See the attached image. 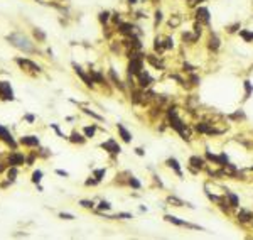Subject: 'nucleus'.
Here are the masks:
<instances>
[{
    "label": "nucleus",
    "instance_id": "nucleus-13",
    "mask_svg": "<svg viewBox=\"0 0 253 240\" xmlns=\"http://www.w3.org/2000/svg\"><path fill=\"white\" fill-rule=\"evenodd\" d=\"M206 157H208L209 161H213V162L219 164V166H224V164L228 162L226 154H221V156H214V154H211V152H206Z\"/></svg>",
    "mask_w": 253,
    "mask_h": 240
},
{
    "label": "nucleus",
    "instance_id": "nucleus-22",
    "mask_svg": "<svg viewBox=\"0 0 253 240\" xmlns=\"http://www.w3.org/2000/svg\"><path fill=\"white\" fill-rule=\"evenodd\" d=\"M69 140H71V142H74V144H83V142L86 140V139H84L81 134H78V132H73V134H71V137H69Z\"/></svg>",
    "mask_w": 253,
    "mask_h": 240
},
{
    "label": "nucleus",
    "instance_id": "nucleus-46",
    "mask_svg": "<svg viewBox=\"0 0 253 240\" xmlns=\"http://www.w3.org/2000/svg\"><path fill=\"white\" fill-rule=\"evenodd\" d=\"M243 112H236V113H233V115H230V118H243Z\"/></svg>",
    "mask_w": 253,
    "mask_h": 240
},
{
    "label": "nucleus",
    "instance_id": "nucleus-4",
    "mask_svg": "<svg viewBox=\"0 0 253 240\" xmlns=\"http://www.w3.org/2000/svg\"><path fill=\"white\" fill-rule=\"evenodd\" d=\"M144 69V59L142 58H132L128 63V73L130 75H138Z\"/></svg>",
    "mask_w": 253,
    "mask_h": 240
},
{
    "label": "nucleus",
    "instance_id": "nucleus-41",
    "mask_svg": "<svg viewBox=\"0 0 253 240\" xmlns=\"http://www.w3.org/2000/svg\"><path fill=\"white\" fill-rule=\"evenodd\" d=\"M80 205H81L83 208H93V206H94V203H93V201H86V200L80 201Z\"/></svg>",
    "mask_w": 253,
    "mask_h": 240
},
{
    "label": "nucleus",
    "instance_id": "nucleus-24",
    "mask_svg": "<svg viewBox=\"0 0 253 240\" xmlns=\"http://www.w3.org/2000/svg\"><path fill=\"white\" fill-rule=\"evenodd\" d=\"M209 49H213V51H218V49H219V39H218L214 34L209 37Z\"/></svg>",
    "mask_w": 253,
    "mask_h": 240
},
{
    "label": "nucleus",
    "instance_id": "nucleus-7",
    "mask_svg": "<svg viewBox=\"0 0 253 240\" xmlns=\"http://www.w3.org/2000/svg\"><path fill=\"white\" fill-rule=\"evenodd\" d=\"M164 218H166V222L174 223V225H177V227H187V228H196V230L199 228L198 225H192V223H187V222H184V220H179L177 216H174V215H166Z\"/></svg>",
    "mask_w": 253,
    "mask_h": 240
},
{
    "label": "nucleus",
    "instance_id": "nucleus-36",
    "mask_svg": "<svg viewBox=\"0 0 253 240\" xmlns=\"http://www.w3.org/2000/svg\"><path fill=\"white\" fill-rule=\"evenodd\" d=\"M128 183H130V186H132V188H135V189L140 188V181H138L137 178H130V179H128Z\"/></svg>",
    "mask_w": 253,
    "mask_h": 240
},
{
    "label": "nucleus",
    "instance_id": "nucleus-34",
    "mask_svg": "<svg viewBox=\"0 0 253 240\" xmlns=\"http://www.w3.org/2000/svg\"><path fill=\"white\" fill-rule=\"evenodd\" d=\"M94 132H96V127H84V137H93Z\"/></svg>",
    "mask_w": 253,
    "mask_h": 240
},
{
    "label": "nucleus",
    "instance_id": "nucleus-57",
    "mask_svg": "<svg viewBox=\"0 0 253 240\" xmlns=\"http://www.w3.org/2000/svg\"><path fill=\"white\" fill-rule=\"evenodd\" d=\"M135 152H137L138 156H144V154H145V152H144V149H140V147H138V149H135Z\"/></svg>",
    "mask_w": 253,
    "mask_h": 240
},
{
    "label": "nucleus",
    "instance_id": "nucleus-16",
    "mask_svg": "<svg viewBox=\"0 0 253 240\" xmlns=\"http://www.w3.org/2000/svg\"><path fill=\"white\" fill-rule=\"evenodd\" d=\"M238 220L241 223H248V222H251V220H253V213H251V211H248V210H240Z\"/></svg>",
    "mask_w": 253,
    "mask_h": 240
},
{
    "label": "nucleus",
    "instance_id": "nucleus-31",
    "mask_svg": "<svg viewBox=\"0 0 253 240\" xmlns=\"http://www.w3.org/2000/svg\"><path fill=\"white\" fill-rule=\"evenodd\" d=\"M41 179H42V171H34V174H32V183H36V184H39L41 183Z\"/></svg>",
    "mask_w": 253,
    "mask_h": 240
},
{
    "label": "nucleus",
    "instance_id": "nucleus-5",
    "mask_svg": "<svg viewBox=\"0 0 253 240\" xmlns=\"http://www.w3.org/2000/svg\"><path fill=\"white\" fill-rule=\"evenodd\" d=\"M0 140H4L5 144H7V146H10L14 151L17 149V142L14 140L12 134H10V132H9L5 127H2V125H0Z\"/></svg>",
    "mask_w": 253,
    "mask_h": 240
},
{
    "label": "nucleus",
    "instance_id": "nucleus-21",
    "mask_svg": "<svg viewBox=\"0 0 253 240\" xmlns=\"http://www.w3.org/2000/svg\"><path fill=\"white\" fill-rule=\"evenodd\" d=\"M167 166H170V167H172L174 171L177 173V176H182L181 167H179V162H177V159H176V157H169V159H167Z\"/></svg>",
    "mask_w": 253,
    "mask_h": 240
},
{
    "label": "nucleus",
    "instance_id": "nucleus-56",
    "mask_svg": "<svg viewBox=\"0 0 253 240\" xmlns=\"http://www.w3.org/2000/svg\"><path fill=\"white\" fill-rule=\"evenodd\" d=\"M191 5H194V4H199V2H204V0H187Z\"/></svg>",
    "mask_w": 253,
    "mask_h": 240
},
{
    "label": "nucleus",
    "instance_id": "nucleus-58",
    "mask_svg": "<svg viewBox=\"0 0 253 240\" xmlns=\"http://www.w3.org/2000/svg\"><path fill=\"white\" fill-rule=\"evenodd\" d=\"M128 4H137V0H128Z\"/></svg>",
    "mask_w": 253,
    "mask_h": 240
},
{
    "label": "nucleus",
    "instance_id": "nucleus-39",
    "mask_svg": "<svg viewBox=\"0 0 253 240\" xmlns=\"http://www.w3.org/2000/svg\"><path fill=\"white\" fill-rule=\"evenodd\" d=\"M98 208H100V210H110V208H112V205H110L108 201H105V200H103L100 205H98Z\"/></svg>",
    "mask_w": 253,
    "mask_h": 240
},
{
    "label": "nucleus",
    "instance_id": "nucleus-12",
    "mask_svg": "<svg viewBox=\"0 0 253 240\" xmlns=\"http://www.w3.org/2000/svg\"><path fill=\"white\" fill-rule=\"evenodd\" d=\"M20 144L22 146H27V147H37L39 146V139L36 135H25V137L20 139Z\"/></svg>",
    "mask_w": 253,
    "mask_h": 240
},
{
    "label": "nucleus",
    "instance_id": "nucleus-33",
    "mask_svg": "<svg viewBox=\"0 0 253 240\" xmlns=\"http://www.w3.org/2000/svg\"><path fill=\"white\" fill-rule=\"evenodd\" d=\"M98 19H100L101 24H106V22H108V19H110V14H108V12H100Z\"/></svg>",
    "mask_w": 253,
    "mask_h": 240
},
{
    "label": "nucleus",
    "instance_id": "nucleus-37",
    "mask_svg": "<svg viewBox=\"0 0 253 240\" xmlns=\"http://www.w3.org/2000/svg\"><path fill=\"white\" fill-rule=\"evenodd\" d=\"M105 169H96V171H94V178L98 179V181H101V179H103V176H105Z\"/></svg>",
    "mask_w": 253,
    "mask_h": 240
},
{
    "label": "nucleus",
    "instance_id": "nucleus-35",
    "mask_svg": "<svg viewBox=\"0 0 253 240\" xmlns=\"http://www.w3.org/2000/svg\"><path fill=\"white\" fill-rule=\"evenodd\" d=\"M34 36H36L39 41H46V34H44L41 29H34Z\"/></svg>",
    "mask_w": 253,
    "mask_h": 240
},
{
    "label": "nucleus",
    "instance_id": "nucleus-15",
    "mask_svg": "<svg viewBox=\"0 0 253 240\" xmlns=\"http://www.w3.org/2000/svg\"><path fill=\"white\" fill-rule=\"evenodd\" d=\"M118 32L123 36H132L134 34V26L132 24H125V22H120L118 24Z\"/></svg>",
    "mask_w": 253,
    "mask_h": 240
},
{
    "label": "nucleus",
    "instance_id": "nucleus-30",
    "mask_svg": "<svg viewBox=\"0 0 253 240\" xmlns=\"http://www.w3.org/2000/svg\"><path fill=\"white\" fill-rule=\"evenodd\" d=\"M7 176H9V181H14L15 179V176H17V166H12L10 169H9V173H7Z\"/></svg>",
    "mask_w": 253,
    "mask_h": 240
},
{
    "label": "nucleus",
    "instance_id": "nucleus-26",
    "mask_svg": "<svg viewBox=\"0 0 253 240\" xmlns=\"http://www.w3.org/2000/svg\"><path fill=\"white\" fill-rule=\"evenodd\" d=\"M110 78H112V80H113V83H115L116 86L120 88V90H123V85H122V81H120V78L115 75V71H113V69H110Z\"/></svg>",
    "mask_w": 253,
    "mask_h": 240
},
{
    "label": "nucleus",
    "instance_id": "nucleus-20",
    "mask_svg": "<svg viewBox=\"0 0 253 240\" xmlns=\"http://www.w3.org/2000/svg\"><path fill=\"white\" fill-rule=\"evenodd\" d=\"M147 61L150 63L154 68H157V69H164V64L160 63V59H157V56H154V54H148L147 56Z\"/></svg>",
    "mask_w": 253,
    "mask_h": 240
},
{
    "label": "nucleus",
    "instance_id": "nucleus-29",
    "mask_svg": "<svg viewBox=\"0 0 253 240\" xmlns=\"http://www.w3.org/2000/svg\"><path fill=\"white\" fill-rule=\"evenodd\" d=\"M240 36L243 37V39L246 41V42H250V41H253V32H248V31H240Z\"/></svg>",
    "mask_w": 253,
    "mask_h": 240
},
{
    "label": "nucleus",
    "instance_id": "nucleus-38",
    "mask_svg": "<svg viewBox=\"0 0 253 240\" xmlns=\"http://www.w3.org/2000/svg\"><path fill=\"white\" fill-rule=\"evenodd\" d=\"M169 203H174L176 206H182V205H184V201H181L179 198H176V196H170L169 198Z\"/></svg>",
    "mask_w": 253,
    "mask_h": 240
},
{
    "label": "nucleus",
    "instance_id": "nucleus-9",
    "mask_svg": "<svg viewBox=\"0 0 253 240\" xmlns=\"http://www.w3.org/2000/svg\"><path fill=\"white\" fill-rule=\"evenodd\" d=\"M73 68H74L76 75H78V76H80L81 80H83V83L86 85V86H93V83H94V81H93V78H91V76H88V75L84 73L83 69H81V66H78V64L74 63V64H73Z\"/></svg>",
    "mask_w": 253,
    "mask_h": 240
},
{
    "label": "nucleus",
    "instance_id": "nucleus-17",
    "mask_svg": "<svg viewBox=\"0 0 253 240\" xmlns=\"http://www.w3.org/2000/svg\"><path fill=\"white\" fill-rule=\"evenodd\" d=\"M196 130L201 132V134H219V130L211 129L208 124H198V125H196Z\"/></svg>",
    "mask_w": 253,
    "mask_h": 240
},
{
    "label": "nucleus",
    "instance_id": "nucleus-52",
    "mask_svg": "<svg viewBox=\"0 0 253 240\" xmlns=\"http://www.w3.org/2000/svg\"><path fill=\"white\" fill-rule=\"evenodd\" d=\"M56 174H59V176H64V178H68V173H66V171H62V169H58V171H56Z\"/></svg>",
    "mask_w": 253,
    "mask_h": 240
},
{
    "label": "nucleus",
    "instance_id": "nucleus-49",
    "mask_svg": "<svg viewBox=\"0 0 253 240\" xmlns=\"http://www.w3.org/2000/svg\"><path fill=\"white\" fill-rule=\"evenodd\" d=\"M238 29H240V24H233V26L230 27V29H228V31H230V32H236V31H238Z\"/></svg>",
    "mask_w": 253,
    "mask_h": 240
},
{
    "label": "nucleus",
    "instance_id": "nucleus-53",
    "mask_svg": "<svg viewBox=\"0 0 253 240\" xmlns=\"http://www.w3.org/2000/svg\"><path fill=\"white\" fill-rule=\"evenodd\" d=\"M184 69H186V71H189V73H192V71H194V68H192L191 64H184Z\"/></svg>",
    "mask_w": 253,
    "mask_h": 240
},
{
    "label": "nucleus",
    "instance_id": "nucleus-48",
    "mask_svg": "<svg viewBox=\"0 0 253 240\" xmlns=\"http://www.w3.org/2000/svg\"><path fill=\"white\" fill-rule=\"evenodd\" d=\"M172 46H174L172 39H170V37H167V39H166V47H167V49H170V47H172Z\"/></svg>",
    "mask_w": 253,
    "mask_h": 240
},
{
    "label": "nucleus",
    "instance_id": "nucleus-47",
    "mask_svg": "<svg viewBox=\"0 0 253 240\" xmlns=\"http://www.w3.org/2000/svg\"><path fill=\"white\" fill-rule=\"evenodd\" d=\"M160 20H162V12H160V10H157V12H155V22L159 24Z\"/></svg>",
    "mask_w": 253,
    "mask_h": 240
},
{
    "label": "nucleus",
    "instance_id": "nucleus-40",
    "mask_svg": "<svg viewBox=\"0 0 253 240\" xmlns=\"http://www.w3.org/2000/svg\"><path fill=\"white\" fill-rule=\"evenodd\" d=\"M112 218H123V220H128V218H132V215H130V213H118V215H115V216H112Z\"/></svg>",
    "mask_w": 253,
    "mask_h": 240
},
{
    "label": "nucleus",
    "instance_id": "nucleus-27",
    "mask_svg": "<svg viewBox=\"0 0 253 240\" xmlns=\"http://www.w3.org/2000/svg\"><path fill=\"white\" fill-rule=\"evenodd\" d=\"M142 96H144V93H142V91H132V102H134V103H140L142 102Z\"/></svg>",
    "mask_w": 253,
    "mask_h": 240
},
{
    "label": "nucleus",
    "instance_id": "nucleus-3",
    "mask_svg": "<svg viewBox=\"0 0 253 240\" xmlns=\"http://www.w3.org/2000/svg\"><path fill=\"white\" fill-rule=\"evenodd\" d=\"M15 63H17V64L20 66L22 69H25V71H32V73H41V66H39V64H36L34 61H30V59L17 58V59H15Z\"/></svg>",
    "mask_w": 253,
    "mask_h": 240
},
{
    "label": "nucleus",
    "instance_id": "nucleus-45",
    "mask_svg": "<svg viewBox=\"0 0 253 240\" xmlns=\"http://www.w3.org/2000/svg\"><path fill=\"white\" fill-rule=\"evenodd\" d=\"M84 113H86V115H91L93 118H96V120H101V117H100V115H96L94 112H91V110H86V108H84Z\"/></svg>",
    "mask_w": 253,
    "mask_h": 240
},
{
    "label": "nucleus",
    "instance_id": "nucleus-51",
    "mask_svg": "<svg viewBox=\"0 0 253 240\" xmlns=\"http://www.w3.org/2000/svg\"><path fill=\"white\" fill-rule=\"evenodd\" d=\"M191 81H192V85H198L199 83V78L196 76V75H191Z\"/></svg>",
    "mask_w": 253,
    "mask_h": 240
},
{
    "label": "nucleus",
    "instance_id": "nucleus-19",
    "mask_svg": "<svg viewBox=\"0 0 253 240\" xmlns=\"http://www.w3.org/2000/svg\"><path fill=\"white\" fill-rule=\"evenodd\" d=\"M189 162H191L192 167H196V169H201V167H204V159L199 156H192L191 159H189Z\"/></svg>",
    "mask_w": 253,
    "mask_h": 240
},
{
    "label": "nucleus",
    "instance_id": "nucleus-1",
    "mask_svg": "<svg viewBox=\"0 0 253 240\" xmlns=\"http://www.w3.org/2000/svg\"><path fill=\"white\" fill-rule=\"evenodd\" d=\"M7 41L12 44V46H15L17 49H20V51L24 53H36V47H34V44L29 41V37H25L24 34H10V36H7Z\"/></svg>",
    "mask_w": 253,
    "mask_h": 240
},
{
    "label": "nucleus",
    "instance_id": "nucleus-59",
    "mask_svg": "<svg viewBox=\"0 0 253 240\" xmlns=\"http://www.w3.org/2000/svg\"><path fill=\"white\" fill-rule=\"evenodd\" d=\"M2 171H4V166H0V173H2Z\"/></svg>",
    "mask_w": 253,
    "mask_h": 240
},
{
    "label": "nucleus",
    "instance_id": "nucleus-14",
    "mask_svg": "<svg viewBox=\"0 0 253 240\" xmlns=\"http://www.w3.org/2000/svg\"><path fill=\"white\" fill-rule=\"evenodd\" d=\"M137 76H138V83H140V88H147L148 85L152 83V78H150V75H148V73H145V71H142V73H138Z\"/></svg>",
    "mask_w": 253,
    "mask_h": 240
},
{
    "label": "nucleus",
    "instance_id": "nucleus-60",
    "mask_svg": "<svg viewBox=\"0 0 253 240\" xmlns=\"http://www.w3.org/2000/svg\"><path fill=\"white\" fill-rule=\"evenodd\" d=\"M251 171H253V167H251Z\"/></svg>",
    "mask_w": 253,
    "mask_h": 240
},
{
    "label": "nucleus",
    "instance_id": "nucleus-11",
    "mask_svg": "<svg viewBox=\"0 0 253 240\" xmlns=\"http://www.w3.org/2000/svg\"><path fill=\"white\" fill-rule=\"evenodd\" d=\"M101 147H103V149L105 151H108V152H112V154H120V146L118 144H116L115 140H113V139H108V140L106 142H103V144H101Z\"/></svg>",
    "mask_w": 253,
    "mask_h": 240
},
{
    "label": "nucleus",
    "instance_id": "nucleus-54",
    "mask_svg": "<svg viewBox=\"0 0 253 240\" xmlns=\"http://www.w3.org/2000/svg\"><path fill=\"white\" fill-rule=\"evenodd\" d=\"M113 20H115L116 24H120V14H113Z\"/></svg>",
    "mask_w": 253,
    "mask_h": 240
},
{
    "label": "nucleus",
    "instance_id": "nucleus-32",
    "mask_svg": "<svg viewBox=\"0 0 253 240\" xmlns=\"http://www.w3.org/2000/svg\"><path fill=\"white\" fill-rule=\"evenodd\" d=\"M245 98H248L250 95H251V91H253V86H251V83L250 81H245Z\"/></svg>",
    "mask_w": 253,
    "mask_h": 240
},
{
    "label": "nucleus",
    "instance_id": "nucleus-10",
    "mask_svg": "<svg viewBox=\"0 0 253 240\" xmlns=\"http://www.w3.org/2000/svg\"><path fill=\"white\" fill-rule=\"evenodd\" d=\"M196 17H198V22H202V24H209L211 17H209V10L206 7H198L196 10Z\"/></svg>",
    "mask_w": 253,
    "mask_h": 240
},
{
    "label": "nucleus",
    "instance_id": "nucleus-42",
    "mask_svg": "<svg viewBox=\"0 0 253 240\" xmlns=\"http://www.w3.org/2000/svg\"><path fill=\"white\" fill-rule=\"evenodd\" d=\"M179 22H181V19H179V17H174V19H170V20H169V26H170V27H177V26H179Z\"/></svg>",
    "mask_w": 253,
    "mask_h": 240
},
{
    "label": "nucleus",
    "instance_id": "nucleus-50",
    "mask_svg": "<svg viewBox=\"0 0 253 240\" xmlns=\"http://www.w3.org/2000/svg\"><path fill=\"white\" fill-rule=\"evenodd\" d=\"M94 184H98V179H88L86 181V186H94Z\"/></svg>",
    "mask_w": 253,
    "mask_h": 240
},
{
    "label": "nucleus",
    "instance_id": "nucleus-8",
    "mask_svg": "<svg viewBox=\"0 0 253 240\" xmlns=\"http://www.w3.org/2000/svg\"><path fill=\"white\" fill-rule=\"evenodd\" d=\"M7 162H9V166H20V164L25 162V156L20 152H12V154H9Z\"/></svg>",
    "mask_w": 253,
    "mask_h": 240
},
{
    "label": "nucleus",
    "instance_id": "nucleus-55",
    "mask_svg": "<svg viewBox=\"0 0 253 240\" xmlns=\"http://www.w3.org/2000/svg\"><path fill=\"white\" fill-rule=\"evenodd\" d=\"M25 120H27V122H30V124H32V122H34V115H25Z\"/></svg>",
    "mask_w": 253,
    "mask_h": 240
},
{
    "label": "nucleus",
    "instance_id": "nucleus-6",
    "mask_svg": "<svg viewBox=\"0 0 253 240\" xmlns=\"http://www.w3.org/2000/svg\"><path fill=\"white\" fill-rule=\"evenodd\" d=\"M0 98L2 100H14V91H12L10 83L0 81Z\"/></svg>",
    "mask_w": 253,
    "mask_h": 240
},
{
    "label": "nucleus",
    "instance_id": "nucleus-25",
    "mask_svg": "<svg viewBox=\"0 0 253 240\" xmlns=\"http://www.w3.org/2000/svg\"><path fill=\"white\" fill-rule=\"evenodd\" d=\"M226 196H228V200H230V205H231L233 208H236V206H238L240 200H238V196H236V195H233V193H230V191H228V193H226Z\"/></svg>",
    "mask_w": 253,
    "mask_h": 240
},
{
    "label": "nucleus",
    "instance_id": "nucleus-23",
    "mask_svg": "<svg viewBox=\"0 0 253 240\" xmlns=\"http://www.w3.org/2000/svg\"><path fill=\"white\" fill-rule=\"evenodd\" d=\"M167 47H166V42H162L160 39H155V42H154V51L155 53H164Z\"/></svg>",
    "mask_w": 253,
    "mask_h": 240
},
{
    "label": "nucleus",
    "instance_id": "nucleus-44",
    "mask_svg": "<svg viewBox=\"0 0 253 240\" xmlns=\"http://www.w3.org/2000/svg\"><path fill=\"white\" fill-rule=\"evenodd\" d=\"M59 218H62V220H73L74 216H73L71 213H59Z\"/></svg>",
    "mask_w": 253,
    "mask_h": 240
},
{
    "label": "nucleus",
    "instance_id": "nucleus-18",
    "mask_svg": "<svg viewBox=\"0 0 253 240\" xmlns=\"http://www.w3.org/2000/svg\"><path fill=\"white\" fill-rule=\"evenodd\" d=\"M116 130H118L120 137H122V139H123V140H125V142H130V140H132V135H130V132L127 130V129L123 127L122 124H118V125H116Z\"/></svg>",
    "mask_w": 253,
    "mask_h": 240
},
{
    "label": "nucleus",
    "instance_id": "nucleus-28",
    "mask_svg": "<svg viewBox=\"0 0 253 240\" xmlns=\"http://www.w3.org/2000/svg\"><path fill=\"white\" fill-rule=\"evenodd\" d=\"M90 75H91V78H93L94 83H105V78L101 76L100 73H96V71H91Z\"/></svg>",
    "mask_w": 253,
    "mask_h": 240
},
{
    "label": "nucleus",
    "instance_id": "nucleus-43",
    "mask_svg": "<svg viewBox=\"0 0 253 240\" xmlns=\"http://www.w3.org/2000/svg\"><path fill=\"white\" fill-rule=\"evenodd\" d=\"M201 32H202L201 22H196V24H194V34H196V36H201Z\"/></svg>",
    "mask_w": 253,
    "mask_h": 240
},
{
    "label": "nucleus",
    "instance_id": "nucleus-2",
    "mask_svg": "<svg viewBox=\"0 0 253 240\" xmlns=\"http://www.w3.org/2000/svg\"><path fill=\"white\" fill-rule=\"evenodd\" d=\"M167 117H169V122L170 125H172V129H176L179 134H181V137L184 139V140H189V137H191V134H189L187 127H186L184 124H182V120L177 117V112L174 108H170L169 112H167Z\"/></svg>",
    "mask_w": 253,
    "mask_h": 240
}]
</instances>
